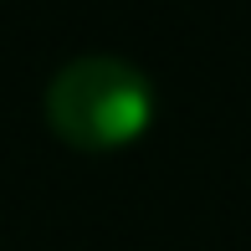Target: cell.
<instances>
[{"label":"cell","instance_id":"6da1fadb","mask_svg":"<svg viewBox=\"0 0 251 251\" xmlns=\"http://www.w3.org/2000/svg\"><path fill=\"white\" fill-rule=\"evenodd\" d=\"M47 123L77 154H113L133 144L154 118V87L133 62L108 51L72 56L47 82Z\"/></svg>","mask_w":251,"mask_h":251}]
</instances>
